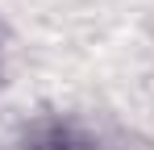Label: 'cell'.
Segmentation results:
<instances>
[{
  "label": "cell",
  "instance_id": "cell-1",
  "mask_svg": "<svg viewBox=\"0 0 154 150\" xmlns=\"http://www.w3.org/2000/svg\"><path fill=\"white\" fill-rule=\"evenodd\" d=\"M42 150H88V146H83V142H75V138H67V133H54Z\"/></svg>",
  "mask_w": 154,
  "mask_h": 150
}]
</instances>
